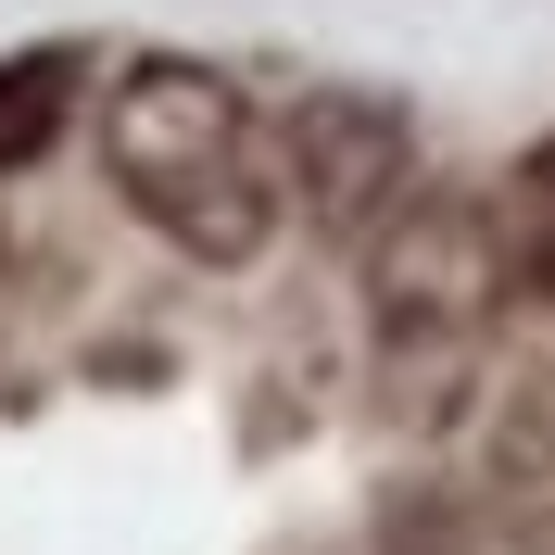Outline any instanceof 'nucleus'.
I'll use <instances>...</instances> for the list:
<instances>
[{"instance_id": "39448f33", "label": "nucleus", "mask_w": 555, "mask_h": 555, "mask_svg": "<svg viewBox=\"0 0 555 555\" xmlns=\"http://www.w3.org/2000/svg\"><path fill=\"white\" fill-rule=\"evenodd\" d=\"M64 114H76V51L51 38V51H13L0 64V165H38L51 139H64Z\"/></svg>"}, {"instance_id": "f03ea898", "label": "nucleus", "mask_w": 555, "mask_h": 555, "mask_svg": "<svg viewBox=\"0 0 555 555\" xmlns=\"http://www.w3.org/2000/svg\"><path fill=\"white\" fill-rule=\"evenodd\" d=\"M278 190L328 241H379L391 215L416 203V114L391 89H353V76L304 89V102L278 114Z\"/></svg>"}, {"instance_id": "20e7f679", "label": "nucleus", "mask_w": 555, "mask_h": 555, "mask_svg": "<svg viewBox=\"0 0 555 555\" xmlns=\"http://www.w3.org/2000/svg\"><path fill=\"white\" fill-rule=\"evenodd\" d=\"M492 253H505V291H555V139H530L505 190H492Z\"/></svg>"}, {"instance_id": "f257e3e1", "label": "nucleus", "mask_w": 555, "mask_h": 555, "mask_svg": "<svg viewBox=\"0 0 555 555\" xmlns=\"http://www.w3.org/2000/svg\"><path fill=\"white\" fill-rule=\"evenodd\" d=\"M102 177L190 266H253L278 241V203H291L278 190V139L241 102V76L190 64V51H139L102 89Z\"/></svg>"}, {"instance_id": "7ed1b4c3", "label": "nucleus", "mask_w": 555, "mask_h": 555, "mask_svg": "<svg viewBox=\"0 0 555 555\" xmlns=\"http://www.w3.org/2000/svg\"><path fill=\"white\" fill-rule=\"evenodd\" d=\"M505 304V253H492V215L467 203H404L379 228V328L391 341H467L480 315Z\"/></svg>"}, {"instance_id": "423d86ee", "label": "nucleus", "mask_w": 555, "mask_h": 555, "mask_svg": "<svg viewBox=\"0 0 555 555\" xmlns=\"http://www.w3.org/2000/svg\"><path fill=\"white\" fill-rule=\"evenodd\" d=\"M0 278H13V266H0Z\"/></svg>"}]
</instances>
